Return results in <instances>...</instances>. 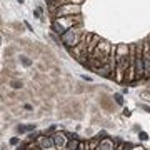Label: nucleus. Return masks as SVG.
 <instances>
[{
	"instance_id": "f257e3e1",
	"label": "nucleus",
	"mask_w": 150,
	"mask_h": 150,
	"mask_svg": "<svg viewBox=\"0 0 150 150\" xmlns=\"http://www.w3.org/2000/svg\"><path fill=\"white\" fill-rule=\"evenodd\" d=\"M77 25H82V15L54 18V20H52V32L57 33L59 37H62L67 30H70L72 27H77Z\"/></svg>"
},
{
	"instance_id": "f03ea898",
	"label": "nucleus",
	"mask_w": 150,
	"mask_h": 150,
	"mask_svg": "<svg viewBox=\"0 0 150 150\" xmlns=\"http://www.w3.org/2000/svg\"><path fill=\"white\" fill-rule=\"evenodd\" d=\"M83 35H85V32H83L82 25H77V27H72L70 30H67V32L60 37V40H62V45H64V47L72 50V48H75L82 40H83Z\"/></svg>"
},
{
	"instance_id": "7ed1b4c3",
	"label": "nucleus",
	"mask_w": 150,
	"mask_h": 150,
	"mask_svg": "<svg viewBox=\"0 0 150 150\" xmlns=\"http://www.w3.org/2000/svg\"><path fill=\"white\" fill-rule=\"evenodd\" d=\"M135 75L137 80H145V65H144V40L135 43Z\"/></svg>"
},
{
	"instance_id": "20e7f679",
	"label": "nucleus",
	"mask_w": 150,
	"mask_h": 150,
	"mask_svg": "<svg viewBox=\"0 0 150 150\" xmlns=\"http://www.w3.org/2000/svg\"><path fill=\"white\" fill-rule=\"evenodd\" d=\"M82 15V5H62L59 8L52 10L54 18H62V17H75Z\"/></svg>"
},
{
	"instance_id": "39448f33",
	"label": "nucleus",
	"mask_w": 150,
	"mask_h": 150,
	"mask_svg": "<svg viewBox=\"0 0 150 150\" xmlns=\"http://www.w3.org/2000/svg\"><path fill=\"white\" fill-rule=\"evenodd\" d=\"M38 147L42 150H57V145H55L54 135H47V137H40V140L37 142Z\"/></svg>"
},
{
	"instance_id": "423d86ee",
	"label": "nucleus",
	"mask_w": 150,
	"mask_h": 150,
	"mask_svg": "<svg viewBox=\"0 0 150 150\" xmlns=\"http://www.w3.org/2000/svg\"><path fill=\"white\" fill-rule=\"evenodd\" d=\"M54 140L57 145V150H65L70 142V137H67V134H64V132H57V134H54Z\"/></svg>"
},
{
	"instance_id": "0eeeda50",
	"label": "nucleus",
	"mask_w": 150,
	"mask_h": 150,
	"mask_svg": "<svg viewBox=\"0 0 150 150\" xmlns=\"http://www.w3.org/2000/svg\"><path fill=\"white\" fill-rule=\"evenodd\" d=\"M144 65H145V80H150V48L147 40H144Z\"/></svg>"
},
{
	"instance_id": "6e6552de",
	"label": "nucleus",
	"mask_w": 150,
	"mask_h": 150,
	"mask_svg": "<svg viewBox=\"0 0 150 150\" xmlns=\"http://www.w3.org/2000/svg\"><path fill=\"white\" fill-rule=\"evenodd\" d=\"M10 88H13V90H20V88H23V82L18 80V79H13V80L10 82Z\"/></svg>"
},
{
	"instance_id": "1a4fd4ad",
	"label": "nucleus",
	"mask_w": 150,
	"mask_h": 150,
	"mask_svg": "<svg viewBox=\"0 0 150 150\" xmlns=\"http://www.w3.org/2000/svg\"><path fill=\"white\" fill-rule=\"evenodd\" d=\"M79 144H80V140L79 139H70L69 145H67V149L65 150H77L79 149Z\"/></svg>"
},
{
	"instance_id": "9d476101",
	"label": "nucleus",
	"mask_w": 150,
	"mask_h": 150,
	"mask_svg": "<svg viewBox=\"0 0 150 150\" xmlns=\"http://www.w3.org/2000/svg\"><path fill=\"white\" fill-rule=\"evenodd\" d=\"M18 62H20L23 67H30V65H32V59H28L27 55H20V57H18Z\"/></svg>"
},
{
	"instance_id": "9b49d317",
	"label": "nucleus",
	"mask_w": 150,
	"mask_h": 150,
	"mask_svg": "<svg viewBox=\"0 0 150 150\" xmlns=\"http://www.w3.org/2000/svg\"><path fill=\"white\" fill-rule=\"evenodd\" d=\"M112 100L117 103V105H123V93H113Z\"/></svg>"
},
{
	"instance_id": "f8f14e48",
	"label": "nucleus",
	"mask_w": 150,
	"mask_h": 150,
	"mask_svg": "<svg viewBox=\"0 0 150 150\" xmlns=\"http://www.w3.org/2000/svg\"><path fill=\"white\" fill-rule=\"evenodd\" d=\"M33 15L37 17V18H40V20H43V17H42V7H37V8H33Z\"/></svg>"
},
{
	"instance_id": "ddd939ff",
	"label": "nucleus",
	"mask_w": 150,
	"mask_h": 150,
	"mask_svg": "<svg viewBox=\"0 0 150 150\" xmlns=\"http://www.w3.org/2000/svg\"><path fill=\"white\" fill-rule=\"evenodd\" d=\"M15 132L17 134H23V132H27V125H17Z\"/></svg>"
},
{
	"instance_id": "4468645a",
	"label": "nucleus",
	"mask_w": 150,
	"mask_h": 150,
	"mask_svg": "<svg viewBox=\"0 0 150 150\" xmlns=\"http://www.w3.org/2000/svg\"><path fill=\"white\" fill-rule=\"evenodd\" d=\"M97 139L98 140H105V139H108V135H107V132H98V134H97Z\"/></svg>"
},
{
	"instance_id": "2eb2a0df",
	"label": "nucleus",
	"mask_w": 150,
	"mask_h": 150,
	"mask_svg": "<svg viewBox=\"0 0 150 150\" xmlns=\"http://www.w3.org/2000/svg\"><path fill=\"white\" fill-rule=\"evenodd\" d=\"M139 139L142 140V142H145V140H149V135L145 134V132H142V130H140V132H139Z\"/></svg>"
},
{
	"instance_id": "dca6fc26",
	"label": "nucleus",
	"mask_w": 150,
	"mask_h": 150,
	"mask_svg": "<svg viewBox=\"0 0 150 150\" xmlns=\"http://www.w3.org/2000/svg\"><path fill=\"white\" fill-rule=\"evenodd\" d=\"M10 144L12 145H20L22 142H20V139H18V137H13V139H10Z\"/></svg>"
},
{
	"instance_id": "f3484780",
	"label": "nucleus",
	"mask_w": 150,
	"mask_h": 150,
	"mask_svg": "<svg viewBox=\"0 0 150 150\" xmlns=\"http://www.w3.org/2000/svg\"><path fill=\"white\" fill-rule=\"evenodd\" d=\"M12 27L17 28V32H23V27H22L20 23H12Z\"/></svg>"
},
{
	"instance_id": "a211bd4d",
	"label": "nucleus",
	"mask_w": 150,
	"mask_h": 150,
	"mask_svg": "<svg viewBox=\"0 0 150 150\" xmlns=\"http://www.w3.org/2000/svg\"><path fill=\"white\" fill-rule=\"evenodd\" d=\"M113 150H125V144H123V142H118L117 147H115Z\"/></svg>"
},
{
	"instance_id": "6ab92c4d",
	"label": "nucleus",
	"mask_w": 150,
	"mask_h": 150,
	"mask_svg": "<svg viewBox=\"0 0 150 150\" xmlns=\"http://www.w3.org/2000/svg\"><path fill=\"white\" fill-rule=\"evenodd\" d=\"M140 108H144L145 112L150 113V105H147V103H142V105H140Z\"/></svg>"
},
{
	"instance_id": "aec40b11",
	"label": "nucleus",
	"mask_w": 150,
	"mask_h": 150,
	"mask_svg": "<svg viewBox=\"0 0 150 150\" xmlns=\"http://www.w3.org/2000/svg\"><path fill=\"white\" fill-rule=\"evenodd\" d=\"M32 130H35V123H30V125H27V132H32Z\"/></svg>"
},
{
	"instance_id": "412c9836",
	"label": "nucleus",
	"mask_w": 150,
	"mask_h": 150,
	"mask_svg": "<svg viewBox=\"0 0 150 150\" xmlns=\"http://www.w3.org/2000/svg\"><path fill=\"white\" fill-rule=\"evenodd\" d=\"M82 79L85 82H92V77H88V75H82Z\"/></svg>"
},
{
	"instance_id": "4be33fe9",
	"label": "nucleus",
	"mask_w": 150,
	"mask_h": 150,
	"mask_svg": "<svg viewBox=\"0 0 150 150\" xmlns=\"http://www.w3.org/2000/svg\"><path fill=\"white\" fill-rule=\"evenodd\" d=\"M123 115H125V117H130V110H129V108H125V110H123Z\"/></svg>"
},
{
	"instance_id": "5701e85b",
	"label": "nucleus",
	"mask_w": 150,
	"mask_h": 150,
	"mask_svg": "<svg viewBox=\"0 0 150 150\" xmlns=\"http://www.w3.org/2000/svg\"><path fill=\"white\" fill-rule=\"evenodd\" d=\"M23 107L27 108V110H32V105H30V103H25V105H23Z\"/></svg>"
},
{
	"instance_id": "b1692460",
	"label": "nucleus",
	"mask_w": 150,
	"mask_h": 150,
	"mask_svg": "<svg viewBox=\"0 0 150 150\" xmlns=\"http://www.w3.org/2000/svg\"><path fill=\"white\" fill-rule=\"evenodd\" d=\"M17 2H18V4H23V2H25V0H17Z\"/></svg>"
}]
</instances>
